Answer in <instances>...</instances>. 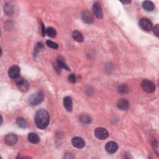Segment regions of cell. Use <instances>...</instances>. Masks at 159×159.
Here are the masks:
<instances>
[{
  "label": "cell",
  "mask_w": 159,
  "mask_h": 159,
  "mask_svg": "<svg viewBox=\"0 0 159 159\" xmlns=\"http://www.w3.org/2000/svg\"><path fill=\"white\" fill-rule=\"evenodd\" d=\"M35 124L40 129H45L49 124V115L47 111L44 110L38 111L35 116Z\"/></svg>",
  "instance_id": "cell-1"
},
{
  "label": "cell",
  "mask_w": 159,
  "mask_h": 159,
  "mask_svg": "<svg viewBox=\"0 0 159 159\" xmlns=\"http://www.w3.org/2000/svg\"><path fill=\"white\" fill-rule=\"evenodd\" d=\"M44 100V95L41 91H38L34 93L29 97L28 101L33 106H36L39 105Z\"/></svg>",
  "instance_id": "cell-2"
},
{
  "label": "cell",
  "mask_w": 159,
  "mask_h": 159,
  "mask_svg": "<svg viewBox=\"0 0 159 159\" xmlns=\"http://www.w3.org/2000/svg\"><path fill=\"white\" fill-rule=\"evenodd\" d=\"M141 86L143 90L148 93H151L154 92L155 90V85L153 82L147 80H143L141 83Z\"/></svg>",
  "instance_id": "cell-3"
},
{
  "label": "cell",
  "mask_w": 159,
  "mask_h": 159,
  "mask_svg": "<svg viewBox=\"0 0 159 159\" xmlns=\"http://www.w3.org/2000/svg\"><path fill=\"white\" fill-rule=\"evenodd\" d=\"M14 80L15 82H16V84L18 86V89L20 91H21L23 92L28 91V90L29 89V85L26 80H24L22 77H20V76H19V77H18Z\"/></svg>",
  "instance_id": "cell-4"
},
{
  "label": "cell",
  "mask_w": 159,
  "mask_h": 159,
  "mask_svg": "<svg viewBox=\"0 0 159 159\" xmlns=\"http://www.w3.org/2000/svg\"><path fill=\"white\" fill-rule=\"evenodd\" d=\"M139 25L145 31H150L152 29V23L147 18H141L139 20Z\"/></svg>",
  "instance_id": "cell-5"
},
{
  "label": "cell",
  "mask_w": 159,
  "mask_h": 159,
  "mask_svg": "<svg viewBox=\"0 0 159 159\" xmlns=\"http://www.w3.org/2000/svg\"><path fill=\"white\" fill-rule=\"evenodd\" d=\"M95 135L100 140H104L106 139V138L108 137V132L107 131L102 127H98L96 128L95 131Z\"/></svg>",
  "instance_id": "cell-6"
},
{
  "label": "cell",
  "mask_w": 159,
  "mask_h": 159,
  "mask_svg": "<svg viewBox=\"0 0 159 159\" xmlns=\"http://www.w3.org/2000/svg\"><path fill=\"white\" fill-rule=\"evenodd\" d=\"M20 68L18 65H13L8 70V75L11 78L15 80L19 76Z\"/></svg>",
  "instance_id": "cell-7"
},
{
  "label": "cell",
  "mask_w": 159,
  "mask_h": 159,
  "mask_svg": "<svg viewBox=\"0 0 159 159\" xmlns=\"http://www.w3.org/2000/svg\"><path fill=\"white\" fill-rule=\"evenodd\" d=\"M18 141V137L14 134H8L4 137V142L8 146H13Z\"/></svg>",
  "instance_id": "cell-8"
},
{
  "label": "cell",
  "mask_w": 159,
  "mask_h": 159,
  "mask_svg": "<svg viewBox=\"0 0 159 159\" xmlns=\"http://www.w3.org/2000/svg\"><path fill=\"white\" fill-rule=\"evenodd\" d=\"M93 11L95 16L98 18L101 19L103 16V13H102V8L100 4L98 2H95L93 5Z\"/></svg>",
  "instance_id": "cell-9"
},
{
  "label": "cell",
  "mask_w": 159,
  "mask_h": 159,
  "mask_svg": "<svg viewBox=\"0 0 159 159\" xmlns=\"http://www.w3.org/2000/svg\"><path fill=\"white\" fill-rule=\"evenodd\" d=\"M105 149L109 153H115L117 149H118V146L117 143L113 141H110L107 142L105 146Z\"/></svg>",
  "instance_id": "cell-10"
},
{
  "label": "cell",
  "mask_w": 159,
  "mask_h": 159,
  "mask_svg": "<svg viewBox=\"0 0 159 159\" xmlns=\"http://www.w3.org/2000/svg\"><path fill=\"white\" fill-rule=\"evenodd\" d=\"M71 143H72L73 147L77 148H83L85 146V142L84 140L79 137H73L72 140H71Z\"/></svg>",
  "instance_id": "cell-11"
},
{
  "label": "cell",
  "mask_w": 159,
  "mask_h": 159,
  "mask_svg": "<svg viewBox=\"0 0 159 159\" xmlns=\"http://www.w3.org/2000/svg\"><path fill=\"white\" fill-rule=\"evenodd\" d=\"M81 19L86 24H91L93 22V18L90 12L85 11L81 14Z\"/></svg>",
  "instance_id": "cell-12"
},
{
  "label": "cell",
  "mask_w": 159,
  "mask_h": 159,
  "mask_svg": "<svg viewBox=\"0 0 159 159\" xmlns=\"http://www.w3.org/2000/svg\"><path fill=\"white\" fill-rule=\"evenodd\" d=\"M117 106L119 110L122 111H126L129 109V102L126 99H121L117 101Z\"/></svg>",
  "instance_id": "cell-13"
},
{
  "label": "cell",
  "mask_w": 159,
  "mask_h": 159,
  "mask_svg": "<svg viewBox=\"0 0 159 159\" xmlns=\"http://www.w3.org/2000/svg\"><path fill=\"white\" fill-rule=\"evenodd\" d=\"M64 105L65 107V109L69 112H71L73 109V105H72V100L69 96H66L64 99Z\"/></svg>",
  "instance_id": "cell-14"
},
{
  "label": "cell",
  "mask_w": 159,
  "mask_h": 159,
  "mask_svg": "<svg viewBox=\"0 0 159 159\" xmlns=\"http://www.w3.org/2000/svg\"><path fill=\"white\" fill-rule=\"evenodd\" d=\"M143 8L144 9L147 11H152L155 8V5L152 1H146L143 2L142 4Z\"/></svg>",
  "instance_id": "cell-15"
},
{
  "label": "cell",
  "mask_w": 159,
  "mask_h": 159,
  "mask_svg": "<svg viewBox=\"0 0 159 159\" xmlns=\"http://www.w3.org/2000/svg\"><path fill=\"white\" fill-rule=\"evenodd\" d=\"M28 140L30 142L35 144V143H39V142L40 141V138L36 134L31 132L29 133L28 135Z\"/></svg>",
  "instance_id": "cell-16"
},
{
  "label": "cell",
  "mask_w": 159,
  "mask_h": 159,
  "mask_svg": "<svg viewBox=\"0 0 159 159\" xmlns=\"http://www.w3.org/2000/svg\"><path fill=\"white\" fill-rule=\"evenodd\" d=\"M72 37L73 39L78 42H82L83 41V36L82 34L78 31V30H75L72 34Z\"/></svg>",
  "instance_id": "cell-17"
},
{
  "label": "cell",
  "mask_w": 159,
  "mask_h": 159,
  "mask_svg": "<svg viewBox=\"0 0 159 159\" xmlns=\"http://www.w3.org/2000/svg\"><path fill=\"white\" fill-rule=\"evenodd\" d=\"M57 65H59V67L63 69H65V70H70L69 68L68 67V66L66 65V64L64 62V59L61 57H60L57 59Z\"/></svg>",
  "instance_id": "cell-18"
},
{
  "label": "cell",
  "mask_w": 159,
  "mask_h": 159,
  "mask_svg": "<svg viewBox=\"0 0 159 159\" xmlns=\"http://www.w3.org/2000/svg\"><path fill=\"white\" fill-rule=\"evenodd\" d=\"M16 123L18 126L20 127V128H25L27 127V122L26 121H25L23 117H18L16 120Z\"/></svg>",
  "instance_id": "cell-19"
},
{
  "label": "cell",
  "mask_w": 159,
  "mask_h": 159,
  "mask_svg": "<svg viewBox=\"0 0 159 159\" xmlns=\"http://www.w3.org/2000/svg\"><path fill=\"white\" fill-rule=\"evenodd\" d=\"M117 90H118V92L121 94H126L129 91V88H128L127 85L122 84L118 86Z\"/></svg>",
  "instance_id": "cell-20"
},
{
  "label": "cell",
  "mask_w": 159,
  "mask_h": 159,
  "mask_svg": "<svg viewBox=\"0 0 159 159\" xmlns=\"http://www.w3.org/2000/svg\"><path fill=\"white\" fill-rule=\"evenodd\" d=\"M46 33H47V34L49 37L52 38L55 37L56 36V35H57V32H56L55 29L52 27H49L47 28V29H46Z\"/></svg>",
  "instance_id": "cell-21"
},
{
  "label": "cell",
  "mask_w": 159,
  "mask_h": 159,
  "mask_svg": "<svg viewBox=\"0 0 159 159\" xmlns=\"http://www.w3.org/2000/svg\"><path fill=\"white\" fill-rule=\"evenodd\" d=\"M80 120L82 122L84 123V124H90L91 121L90 117L87 115H81L80 117Z\"/></svg>",
  "instance_id": "cell-22"
},
{
  "label": "cell",
  "mask_w": 159,
  "mask_h": 159,
  "mask_svg": "<svg viewBox=\"0 0 159 159\" xmlns=\"http://www.w3.org/2000/svg\"><path fill=\"white\" fill-rule=\"evenodd\" d=\"M46 45H47L49 47L54 49H57L59 47V45L57 43H55L53 42V41L50 40L46 41Z\"/></svg>",
  "instance_id": "cell-23"
},
{
  "label": "cell",
  "mask_w": 159,
  "mask_h": 159,
  "mask_svg": "<svg viewBox=\"0 0 159 159\" xmlns=\"http://www.w3.org/2000/svg\"><path fill=\"white\" fill-rule=\"evenodd\" d=\"M12 11H13V8H11V6H10V4L9 5H6V6H4V12L6 13L8 16H10V14H12Z\"/></svg>",
  "instance_id": "cell-24"
},
{
  "label": "cell",
  "mask_w": 159,
  "mask_h": 159,
  "mask_svg": "<svg viewBox=\"0 0 159 159\" xmlns=\"http://www.w3.org/2000/svg\"><path fill=\"white\" fill-rule=\"evenodd\" d=\"M68 80H69V82H70V83H75L76 81V77L74 74H71L69 75Z\"/></svg>",
  "instance_id": "cell-25"
},
{
  "label": "cell",
  "mask_w": 159,
  "mask_h": 159,
  "mask_svg": "<svg viewBox=\"0 0 159 159\" xmlns=\"http://www.w3.org/2000/svg\"><path fill=\"white\" fill-rule=\"evenodd\" d=\"M153 33H154L156 35V36L158 37L159 36V35H158V31H159L158 24H156L155 26L153 28Z\"/></svg>",
  "instance_id": "cell-26"
},
{
  "label": "cell",
  "mask_w": 159,
  "mask_h": 159,
  "mask_svg": "<svg viewBox=\"0 0 159 159\" xmlns=\"http://www.w3.org/2000/svg\"><path fill=\"white\" fill-rule=\"evenodd\" d=\"M42 34H43V35H45V33H46V30H45V27H44V24L42 23Z\"/></svg>",
  "instance_id": "cell-27"
},
{
  "label": "cell",
  "mask_w": 159,
  "mask_h": 159,
  "mask_svg": "<svg viewBox=\"0 0 159 159\" xmlns=\"http://www.w3.org/2000/svg\"><path fill=\"white\" fill-rule=\"evenodd\" d=\"M131 1H121V3H123V4H129V3H131Z\"/></svg>",
  "instance_id": "cell-28"
}]
</instances>
